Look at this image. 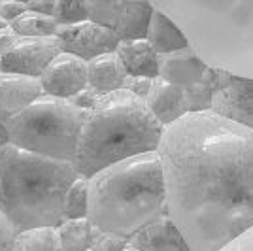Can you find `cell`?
Wrapping results in <instances>:
<instances>
[{
  "label": "cell",
  "mask_w": 253,
  "mask_h": 251,
  "mask_svg": "<svg viewBox=\"0 0 253 251\" xmlns=\"http://www.w3.org/2000/svg\"><path fill=\"white\" fill-rule=\"evenodd\" d=\"M167 209L193 251H223L253 229V128L213 110L169 125L157 147Z\"/></svg>",
  "instance_id": "obj_1"
},
{
  "label": "cell",
  "mask_w": 253,
  "mask_h": 251,
  "mask_svg": "<svg viewBox=\"0 0 253 251\" xmlns=\"http://www.w3.org/2000/svg\"><path fill=\"white\" fill-rule=\"evenodd\" d=\"M167 211V187L157 151L119 161L89 178L87 217L98 230L132 238Z\"/></svg>",
  "instance_id": "obj_2"
},
{
  "label": "cell",
  "mask_w": 253,
  "mask_h": 251,
  "mask_svg": "<svg viewBox=\"0 0 253 251\" xmlns=\"http://www.w3.org/2000/svg\"><path fill=\"white\" fill-rule=\"evenodd\" d=\"M165 128L146 100L130 91L102 94L87 114L72 163L80 176L91 178L119 161L157 151Z\"/></svg>",
  "instance_id": "obj_3"
},
{
  "label": "cell",
  "mask_w": 253,
  "mask_h": 251,
  "mask_svg": "<svg viewBox=\"0 0 253 251\" xmlns=\"http://www.w3.org/2000/svg\"><path fill=\"white\" fill-rule=\"evenodd\" d=\"M78 176L72 161L8 144L0 151V211L17 232L59 227L64 221V197Z\"/></svg>",
  "instance_id": "obj_4"
},
{
  "label": "cell",
  "mask_w": 253,
  "mask_h": 251,
  "mask_svg": "<svg viewBox=\"0 0 253 251\" xmlns=\"http://www.w3.org/2000/svg\"><path fill=\"white\" fill-rule=\"evenodd\" d=\"M213 68L253 78V0H151Z\"/></svg>",
  "instance_id": "obj_5"
},
{
  "label": "cell",
  "mask_w": 253,
  "mask_h": 251,
  "mask_svg": "<svg viewBox=\"0 0 253 251\" xmlns=\"http://www.w3.org/2000/svg\"><path fill=\"white\" fill-rule=\"evenodd\" d=\"M87 114L72 100L42 94L6 119L10 144L43 157L74 161Z\"/></svg>",
  "instance_id": "obj_6"
},
{
  "label": "cell",
  "mask_w": 253,
  "mask_h": 251,
  "mask_svg": "<svg viewBox=\"0 0 253 251\" xmlns=\"http://www.w3.org/2000/svg\"><path fill=\"white\" fill-rule=\"evenodd\" d=\"M57 40L64 53H72L84 61H93L98 55L112 53L119 45V36L104 25L85 19L74 25H61L57 31Z\"/></svg>",
  "instance_id": "obj_7"
},
{
  "label": "cell",
  "mask_w": 253,
  "mask_h": 251,
  "mask_svg": "<svg viewBox=\"0 0 253 251\" xmlns=\"http://www.w3.org/2000/svg\"><path fill=\"white\" fill-rule=\"evenodd\" d=\"M63 53L57 36L47 38H19L17 45L6 55H0V72L23 74L40 78L47 64Z\"/></svg>",
  "instance_id": "obj_8"
},
{
  "label": "cell",
  "mask_w": 253,
  "mask_h": 251,
  "mask_svg": "<svg viewBox=\"0 0 253 251\" xmlns=\"http://www.w3.org/2000/svg\"><path fill=\"white\" fill-rule=\"evenodd\" d=\"M211 110L253 128V78L221 70V80L213 94Z\"/></svg>",
  "instance_id": "obj_9"
},
{
  "label": "cell",
  "mask_w": 253,
  "mask_h": 251,
  "mask_svg": "<svg viewBox=\"0 0 253 251\" xmlns=\"http://www.w3.org/2000/svg\"><path fill=\"white\" fill-rule=\"evenodd\" d=\"M43 94L70 100L89 85V63L72 53H59L40 76Z\"/></svg>",
  "instance_id": "obj_10"
},
{
  "label": "cell",
  "mask_w": 253,
  "mask_h": 251,
  "mask_svg": "<svg viewBox=\"0 0 253 251\" xmlns=\"http://www.w3.org/2000/svg\"><path fill=\"white\" fill-rule=\"evenodd\" d=\"M211 66L191 45L159 55V76L179 87H193L206 80Z\"/></svg>",
  "instance_id": "obj_11"
},
{
  "label": "cell",
  "mask_w": 253,
  "mask_h": 251,
  "mask_svg": "<svg viewBox=\"0 0 253 251\" xmlns=\"http://www.w3.org/2000/svg\"><path fill=\"white\" fill-rule=\"evenodd\" d=\"M43 94L40 78L0 72V117L8 119Z\"/></svg>",
  "instance_id": "obj_12"
},
{
  "label": "cell",
  "mask_w": 253,
  "mask_h": 251,
  "mask_svg": "<svg viewBox=\"0 0 253 251\" xmlns=\"http://www.w3.org/2000/svg\"><path fill=\"white\" fill-rule=\"evenodd\" d=\"M130 246L140 251H193L169 211L138 230L130 238Z\"/></svg>",
  "instance_id": "obj_13"
},
{
  "label": "cell",
  "mask_w": 253,
  "mask_h": 251,
  "mask_svg": "<svg viewBox=\"0 0 253 251\" xmlns=\"http://www.w3.org/2000/svg\"><path fill=\"white\" fill-rule=\"evenodd\" d=\"M146 104L165 126L172 125L179 117L189 114L185 87L170 84L167 80H163L161 76L153 78L151 89L146 96Z\"/></svg>",
  "instance_id": "obj_14"
},
{
  "label": "cell",
  "mask_w": 253,
  "mask_h": 251,
  "mask_svg": "<svg viewBox=\"0 0 253 251\" xmlns=\"http://www.w3.org/2000/svg\"><path fill=\"white\" fill-rule=\"evenodd\" d=\"M116 53L119 55L128 76H144V78L159 76V53L148 42V38L121 40Z\"/></svg>",
  "instance_id": "obj_15"
},
{
  "label": "cell",
  "mask_w": 253,
  "mask_h": 251,
  "mask_svg": "<svg viewBox=\"0 0 253 251\" xmlns=\"http://www.w3.org/2000/svg\"><path fill=\"white\" fill-rule=\"evenodd\" d=\"M126 78L128 74L116 51L98 55L96 59L89 61V85L100 96L125 89Z\"/></svg>",
  "instance_id": "obj_16"
},
{
  "label": "cell",
  "mask_w": 253,
  "mask_h": 251,
  "mask_svg": "<svg viewBox=\"0 0 253 251\" xmlns=\"http://www.w3.org/2000/svg\"><path fill=\"white\" fill-rule=\"evenodd\" d=\"M146 38L155 47V51L159 55L178 51V49H183V47L189 45V40L183 34V31L170 19L165 11L157 10V8L153 11V17H151V23H149V31Z\"/></svg>",
  "instance_id": "obj_17"
},
{
  "label": "cell",
  "mask_w": 253,
  "mask_h": 251,
  "mask_svg": "<svg viewBox=\"0 0 253 251\" xmlns=\"http://www.w3.org/2000/svg\"><path fill=\"white\" fill-rule=\"evenodd\" d=\"M155 6L151 4V0L146 2H128L125 11V17L121 25L117 27L116 34L119 40H138V38H146L149 31V23L153 17Z\"/></svg>",
  "instance_id": "obj_18"
},
{
  "label": "cell",
  "mask_w": 253,
  "mask_h": 251,
  "mask_svg": "<svg viewBox=\"0 0 253 251\" xmlns=\"http://www.w3.org/2000/svg\"><path fill=\"white\" fill-rule=\"evenodd\" d=\"M57 232L61 238L63 251H91L96 227L89 221V217L64 219L57 227Z\"/></svg>",
  "instance_id": "obj_19"
},
{
  "label": "cell",
  "mask_w": 253,
  "mask_h": 251,
  "mask_svg": "<svg viewBox=\"0 0 253 251\" xmlns=\"http://www.w3.org/2000/svg\"><path fill=\"white\" fill-rule=\"evenodd\" d=\"M13 251H63L57 227H36L17 232Z\"/></svg>",
  "instance_id": "obj_20"
},
{
  "label": "cell",
  "mask_w": 253,
  "mask_h": 251,
  "mask_svg": "<svg viewBox=\"0 0 253 251\" xmlns=\"http://www.w3.org/2000/svg\"><path fill=\"white\" fill-rule=\"evenodd\" d=\"M10 27L17 32L19 38H47V36H55L61 25L55 21L53 15H43V13L27 10L21 17L10 23Z\"/></svg>",
  "instance_id": "obj_21"
},
{
  "label": "cell",
  "mask_w": 253,
  "mask_h": 251,
  "mask_svg": "<svg viewBox=\"0 0 253 251\" xmlns=\"http://www.w3.org/2000/svg\"><path fill=\"white\" fill-rule=\"evenodd\" d=\"M128 0H87L89 19L116 32L125 17Z\"/></svg>",
  "instance_id": "obj_22"
},
{
  "label": "cell",
  "mask_w": 253,
  "mask_h": 251,
  "mask_svg": "<svg viewBox=\"0 0 253 251\" xmlns=\"http://www.w3.org/2000/svg\"><path fill=\"white\" fill-rule=\"evenodd\" d=\"M89 215V178L78 176L64 197V219H82Z\"/></svg>",
  "instance_id": "obj_23"
},
{
  "label": "cell",
  "mask_w": 253,
  "mask_h": 251,
  "mask_svg": "<svg viewBox=\"0 0 253 251\" xmlns=\"http://www.w3.org/2000/svg\"><path fill=\"white\" fill-rule=\"evenodd\" d=\"M53 17L59 25H74L89 19L87 0H57Z\"/></svg>",
  "instance_id": "obj_24"
},
{
  "label": "cell",
  "mask_w": 253,
  "mask_h": 251,
  "mask_svg": "<svg viewBox=\"0 0 253 251\" xmlns=\"http://www.w3.org/2000/svg\"><path fill=\"white\" fill-rule=\"evenodd\" d=\"M128 246H130V238H125V236L116 234V232L96 229L91 251H125Z\"/></svg>",
  "instance_id": "obj_25"
},
{
  "label": "cell",
  "mask_w": 253,
  "mask_h": 251,
  "mask_svg": "<svg viewBox=\"0 0 253 251\" xmlns=\"http://www.w3.org/2000/svg\"><path fill=\"white\" fill-rule=\"evenodd\" d=\"M17 230L2 211H0V251H13Z\"/></svg>",
  "instance_id": "obj_26"
},
{
  "label": "cell",
  "mask_w": 253,
  "mask_h": 251,
  "mask_svg": "<svg viewBox=\"0 0 253 251\" xmlns=\"http://www.w3.org/2000/svg\"><path fill=\"white\" fill-rule=\"evenodd\" d=\"M151 84H153V78H144V76H128L125 82V89L130 91L132 94H136L140 98L146 100L149 89H151Z\"/></svg>",
  "instance_id": "obj_27"
},
{
  "label": "cell",
  "mask_w": 253,
  "mask_h": 251,
  "mask_svg": "<svg viewBox=\"0 0 253 251\" xmlns=\"http://www.w3.org/2000/svg\"><path fill=\"white\" fill-rule=\"evenodd\" d=\"M29 10L25 2H17V0H2L0 4V17L6 19L8 23H13L17 17H21L25 11Z\"/></svg>",
  "instance_id": "obj_28"
},
{
  "label": "cell",
  "mask_w": 253,
  "mask_h": 251,
  "mask_svg": "<svg viewBox=\"0 0 253 251\" xmlns=\"http://www.w3.org/2000/svg\"><path fill=\"white\" fill-rule=\"evenodd\" d=\"M98 98H100V94L96 93L91 85H87V87H85V89H82L78 94H74L70 100H72L76 106H80L82 110L91 112V110L96 106V102H98Z\"/></svg>",
  "instance_id": "obj_29"
},
{
  "label": "cell",
  "mask_w": 253,
  "mask_h": 251,
  "mask_svg": "<svg viewBox=\"0 0 253 251\" xmlns=\"http://www.w3.org/2000/svg\"><path fill=\"white\" fill-rule=\"evenodd\" d=\"M19 42V36H17V32L13 31L11 27L8 29H2L0 31V55H6V53H10L15 45Z\"/></svg>",
  "instance_id": "obj_30"
},
{
  "label": "cell",
  "mask_w": 253,
  "mask_h": 251,
  "mask_svg": "<svg viewBox=\"0 0 253 251\" xmlns=\"http://www.w3.org/2000/svg\"><path fill=\"white\" fill-rule=\"evenodd\" d=\"M27 8L36 13H43V15H53L55 11V0H29Z\"/></svg>",
  "instance_id": "obj_31"
},
{
  "label": "cell",
  "mask_w": 253,
  "mask_h": 251,
  "mask_svg": "<svg viewBox=\"0 0 253 251\" xmlns=\"http://www.w3.org/2000/svg\"><path fill=\"white\" fill-rule=\"evenodd\" d=\"M223 251H253V229L240 236L236 242H232L231 246L225 248Z\"/></svg>",
  "instance_id": "obj_32"
},
{
  "label": "cell",
  "mask_w": 253,
  "mask_h": 251,
  "mask_svg": "<svg viewBox=\"0 0 253 251\" xmlns=\"http://www.w3.org/2000/svg\"><path fill=\"white\" fill-rule=\"evenodd\" d=\"M10 144V132H8V125H6V119L0 117V151Z\"/></svg>",
  "instance_id": "obj_33"
},
{
  "label": "cell",
  "mask_w": 253,
  "mask_h": 251,
  "mask_svg": "<svg viewBox=\"0 0 253 251\" xmlns=\"http://www.w3.org/2000/svg\"><path fill=\"white\" fill-rule=\"evenodd\" d=\"M8 27H10V23L6 21V19H2V17H0V31H2V29H8Z\"/></svg>",
  "instance_id": "obj_34"
},
{
  "label": "cell",
  "mask_w": 253,
  "mask_h": 251,
  "mask_svg": "<svg viewBox=\"0 0 253 251\" xmlns=\"http://www.w3.org/2000/svg\"><path fill=\"white\" fill-rule=\"evenodd\" d=\"M125 251H140V250H136V248H132V246H128Z\"/></svg>",
  "instance_id": "obj_35"
},
{
  "label": "cell",
  "mask_w": 253,
  "mask_h": 251,
  "mask_svg": "<svg viewBox=\"0 0 253 251\" xmlns=\"http://www.w3.org/2000/svg\"><path fill=\"white\" fill-rule=\"evenodd\" d=\"M128 2H146V0H128Z\"/></svg>",
  "instance_id": "obj_36"
},
{
  "label": "cell",
  "mask_w": 253,
  "mask_h": 251,
  "mask_svg": "<svg viewBox=\"0 0 253 251\" xmlns=\"http://www.w3.org/2000/svg\"><path fill=\"white\" fill-rule=\"evenodd\" d=\"M17 2H25V4H27V2H29V0H17Z\"/></svg>",
  "instance_id": "obj_37"
},
{
  "label": "cell",
  "mask_w": 253,
  "mask_h": 251,
  "mask_svg": "<svg viewBox=\"0 0 253 251\" xmlns=\"http://www.w3.org/2000/svg\"><path fill=\"white\" fill-rule=\"evenodd\" d=\"M0 4H2V0H0Z\"/></svg>",
  "instance_id": "obj_38"
},
{
  "label": "cell",
  "mask_w": 253,
  "mask_h": 251,
  "mask_svg": "<svg viewBox=\"0 0 253 251\" xmlns=\"http://www.w3.org/2000/svg\"><path fill=\"white\" fill-rule=\"evenodd\" d=\"M55 2H57V0H55Z\"/></svg>",
  "instance_id": "obj_39"
}]
</instances>
